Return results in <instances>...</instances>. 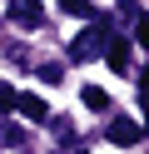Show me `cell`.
Here are the masks:
<instances>
[{
    "label": "cell",
    "mask_w": 149,
    "mask_h": 154,
    "mask_svg": "<svg viewBox=\"0 0 149 154\" xmlns=\"http://www.w3.org/2000/svg\"><path fill=\"white\" fill-rule=\"evenodd\" d=\"M109 40H114V30H109V20H95L89 30H79L75 40H70V60H99V55L109 50Z\"/></svg>",
    "instance_id": "cell-1"
},
{
    "label": "cell",
    "mask_w": 149,
    "mask_h": 154,
    "mask_svg": "<svg viewBox=\"0 0 149 154\" xmlns=\"http://www.w3.org/2000/svg\"><path fill=\"white\" fill-rule=\"evenodd\" d=\"M10 20H15L20 30H40L45 5H40V0H10Z\"/></svg>",
    "instance_id": "cell-2"
},
{
    "label": "cell",
    "mask_w": 149,
    "mask_h": 154,
    "mask_svg": "<svg viewBox=\"0 0 149 154\" xmlns=\"http://www.w3.org/2000/svg\"><path fill=\"white\" fill-rule=\"evenodd\" d=\"M109 144H119V149H124V144H139V134H144V124H134V119H124V114H119V119H109Z\"/></svg>",
    "instance_id": "cell-3"
},
{
    "label": "cell",
    "mask_w": 149,
    "mask_h": 154,
    "mask_svg": "<svg viewBox=\"0 0 149 154\" xmlns=\"http://www.w3.org/2000/svg\"><path fill=\"white\" fill-rule=\"evenodd\" d=\"M15 109L25 114V119H50V104L40 100V94H15Z\"/></svg>",
    "instance_id": "cell-4"
},
{
    "label": "cell",
    "mask_w": 149,
    "mask_h": 154,
    "mask_svg": "<svg viewBox=\"0 0 149 154\" xmlns=\"http://www.w3.org/2000/svg\"><path fill=\"white\" fill-rule=\"evenodd\" d=\"M104 60H109V70H129V45H124V40H109Z\"/></svg>",
    "instance_id": "cell-5"
},
{
    "label": "cell",
    "mask_w": 149,
    "mask_h": 154,
    "mask_svg": "<svg viewBox=\"0 0 149 154\" xmlns=\"http://www.w3.org/2000/svg\"><path fill=\"white\" fill-rule=\"evenodd\" d=\"M25 144V129L20 124H0V149H20Z\"/></svg>",
    "instance_id": "cell-6"
},
{
    "label": "cell",
    "mask_w": 149,
    "mask_h": 154,
    "mask_svg": "<svg viewBox=\"0 0 149 154\" xmlns=\"http://www.w3.org/2000/svg\"><path fill=\"white\" fill-rule=\"evenodd\" d=\"M85 109H95V114H104V109H109V94L99 90V85H89V90H85Z\"/></svg>",
    "instance_id": "cell-7"
},
{
    "label": "cell",
    "mask_w": 149,
    "mask_h": 154,
    "mask_svg": "<svg viewBox=\"0 0 149 154\" xmlns=\"http://www.w3.org/2000/svg\"><path fill=\"white\" fill-rule=\"evenodd\" d=\"M60 10H65V15H79V20L95 15V10H89V0H60Z\"/></svg>",
    "instance_id": "cell-8"
},
{
    "label": "cell",
    "mask_w": 149,
    "mask_h": 154,
    "mask_svg": "<svg viewBox=\"0 0 149 154\" xmlns=\"http://www.w3.org/2000/svg\"><path fill=\"white\" fill-rule=\"evenodd\" d=\"M40 80H45V85H60V80H65V70L50 60V65H40Z\"/></svg>",
    "instance_id": "cell-9"
},
{
    "label": "cell",
    "mask_w": 149,
    "mask_h": 154,
    "mask_svg": "<svg viewBox=\"0 0 149 154\" xmlns=\"http://www.w3.org/2000/svg\"><path fill=\"white\" fill-rule=\"evenodd\" d=\"M134 40L149 45V15H134Z\"/></svg>",
    "instance_id": "cell-10"
},
{
    "label": "cell",
    "mask_w": 149,
    "mask_h": 154,
    "mask_svg": "<svg viewBox=\"0 0 149 154\" xmlns=\"http://www.w3.org/2000/svg\"><path fill=\"white\" fill-rule=\"evenodd\" d=\"M5 109H15V90H10V85L0 80V114H5Z\"/></svg>",
    "instance_id": "cell-11"
},
{
    "label": "cell",
    "mask_w": 149,
    "mask_h": 154,
    "mask_svg": "<svg viewBox=\"0 0 149 154\" xmlns=\"http://www.w3.org/2000/svg\"><path fill=\"white\" fill-rule=\"evenodd\" d=\"M139 104H144V119H149V70L139 75Z\"/></svg>",
    "instance_id": "cell-12"
}]
</instances>
